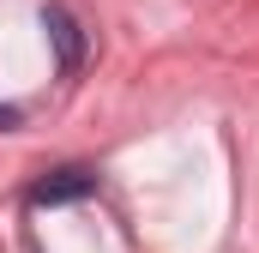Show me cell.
I'll return each instance as SVG.
<instances>
[{"label": "cell", "mask_w": 259, "mask_h": 253, "mask_svg": "<svg viewBox=\"0 0 259 253\" xmlns=\"http://www.w3.org/2000/svg\"><path fill=\"white\" fill-rule=\"evenodd\" d=\"M6 126H18V109H0V133H6Z\"/></svg>", "instance_id": "obj_3"}, {"label": "cell", "mask_w": 259, "mask_h": 253, "mask_svg": "<svg viewBox=\"0 0 259 253\" xmlns=\"http://www.w3.org/2000/svg\"><path fill=\"white\" fill-rule=\"evenodd\" d=\"M42 30H49V43H55V55H61V72H78V61H84L78 18H72L66 6H42Z\"/></svg>", "instance_id": "obj_1"}, {"label": "cell", "mask_w": 259, "mask_h": 253, "mask_svg": "<svg viewBox=\"0 0 259 253\" xmlns=\"http://www.w3.org/2000/svg\"><path fill=\"white\" fill-rule=\"evenodd\" d=\"M97 187V175L91 169H55V175H42L36 187H30V205H72V199H84V193Z\"/></svg>", "instance_id": "obj_2"}]
</instances>
